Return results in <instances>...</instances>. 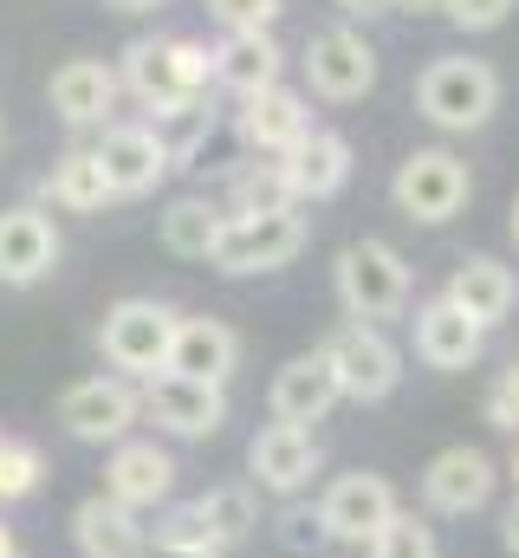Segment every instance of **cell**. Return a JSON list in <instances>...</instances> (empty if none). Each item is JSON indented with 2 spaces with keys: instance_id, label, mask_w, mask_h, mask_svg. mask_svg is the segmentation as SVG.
I'll return each instance as SVG.
<instances>
[{
  "instance_id": "7bdbcfd3",
  "label": "cell",
  "mask_w": 519,
  "mask_h": 558,
  "mask_svg": "<svg viewBox=\"0 0 519 558\" xmlns=\"http://www.w3.org/2000/svg\"><path fill=\"white\" fill-rule=\"evenodd\" d=\"M514 241H519V202H514Z\"/></svg>"
},
{
  "instance_id": "bcb514c9",
  "label": "cell",
  "mask_w": 519,
  "mask_h": 558,
  "mask_svg": "<svg viewBox=\"0 0 519 558\" xmlns=\"http://www.w3.org/2000/svg\"><path fill=\"white\" fill-rule=\"evenodd\" d=\"M0 441H7V435H0Z\"/></svg>"
},
{
  "instance_id": "8fae6325",
  "label": "cell",
  "mask_w": 519,
  "mask_h": 558,
  "mask_svg": "<svg viewBox=\"0 0 519 558\" xmlns=\"http://www.w3.org/2000/svg\"><path fill=\"white\" fill-rule=\"evenodd\" d=\"M59 267V228L46 208H0V286H39Z\"/></svg>"
},
{
  "instance_id": "d590c367",
  "label": "cell",
  "mask_w": 519,
  "mask_h": 558,
  "mask_svg": "<svg viewBox=\"0 0 519 558\" xmlns=\"http://www.w3.org/2000/svg\"><path fill=\"white\" fill-rule=\"evenodd\" d=\"M514 7H519V0H448V20H455V26H468V33H487V26H500Z\"/></svg>"
},
{
  "instance_id": "484cf974",
  "label": "cell",
  "mask_w": 519,
  "mask_h": 558,
  "mask_svg": "<svg viewBox=\"0 0 519 558\" xmlns=\"http://www.w3.org/2000/svg\"><path fill=\"white\" fill-rule=\"evenodd\" d=\"M39 189H46V202H52V208H65V215H98L105 202H118V195H111V182H105L98 149H65Z\"/></svg>"
},
{
  "instance_id": "83f0119b",
  "label": "cell",
  "mask_w": 519,
  "mask_h": 558,
  "mask_svg": "<svg viewBox=\"0 0 519 558\" xmlns=\"http://www.w3.org/2000/svg\"><path fill=\"white\" fill-rule=\"evenodd\" d=\"M221 215H279V208H299L292 202V182H286V162H241L228 175V195L215 202Z\"/></svg>"
},
{
  "instance_id": "74e56055",
  "label": "cell",
  "mask_w": 519,
  "mask_h": 558,
  "mask_svg": "<svg viewBox=\"0 0 519 558\" xmlns=\"http://www.w3.org/2000/svg\"><path fill=\"white\" fill-rule=\"evenodd\" d=\"M111 13H156V7H169V0H105Z\"/></svg>"
},
{
  "instance_id": "7c38bea8",
  "label": "cell",
  "mask_w": 519,
  "mask_h": 558,
  "mask_svg": "<svg viewBox=\"0 0 519 558\" xmlns=\"http://www.w3.org/2000/svg\"><path fill=\"white\" fill-rule=\"evenodd\" d=\"M98 149V162H105V182H111V195H149L176 162H169V149L156 137V124H105V137L92 143Z\"/></svg>"
},
{
  "instance_id": "cb8c5ba5",
  "label": "cell",
  "mask_w": 519,
  "mask_h": 558,
  "mask_svg": "<svg viewBox=\"0 0 519 558\" xmlns=\"http://www.w3.org/2000/svg\"><path fill=\"white\" fill-rule=\"evenodd\" d=\"M279 162H286L292 202H325V195H338L351 182V143L338 137V131H312V137L299 143L292 156H279Z\"/></svg>"
},
{
  "instance_id": "f6af8a7d",
  "label": "cell",
  "mask_w": 519,
  "mask_h": 558,
  "mask_svg": "<svg viewBox=\"0 0 519 558\" xmlns=\"http://www.w3.org/2000/svg\"><path fill=\"white\" fill-rule=\"evenodd\" d=\"M0 149H7V124H0Z\"/></svg>"
},
{
  "instance_id": "f546056e",
  "label": "cell",
  "mask_w": 519,
  "mask_h": 558,
  "mask_svg": "<svg viewBox=\"0 0 519 558\" xmlns=\"http://www.w3.org/2000/svg\"><path fill=\"white\" fill-rule=\"evenodd\" d=\"M202 520H208V533H215V546H234V539H248L260 520H254V494L248 487H215L208 500H202Z\"/></svg>"
},
{
  "instance_id": "44dd1931",
  "label": "cell",
  "mask_w": 519,
  "mask_h": 558,
  "mask_svg": "<svg viewBox=\"0 0 519 558\" xmlns=\"http://www.w3.org/2000/svg\"><path fill=\"white\" fill-rule=\"evenodd\" d=\"M234 364H241V338H234V325H221V318H182V325H176V351H169V371H176V377L228 384Z\"/></svg>"
},
{
  "instance_id": "603a6c76",
  "label": "cell",
  "mask_w": 519,
  "mask_h": 558,
  "mask_svg": "<svg viewBox=\"0 0 519 558\" xmlns=\"http://www.w3.org/2000/svg\"><path fill=\"white\" fill-rule=\"evenodd\" d=\"M169 481H176V461L156 448V441H118V454H111V468H105V494L118 500V507H156L162 494H169Z\"/></svg>"
},
{
  "instance_id": "6da1fadb",
  "label": "cell",
  "mask_w": 519,
  "mask_h": 558,
  "mask_svg": "<svg viewBox=\"0 0 519 558\" xmlns=\"http://www.w3.org/2000/svg\"><path fill=\"white\" fill-rule=\"evenodd\" d=\"M215 78V52L189 33H149V39H130L124 59H118V85L143 111H176L189 98H202Z\"/></svg>"
},
{
  "instance_id": "30bf717a",
  "label": "cell",
  "mask_w": 519,
  "mask_h": 558,
  "mask_svg": "<svg viewBox=\"0 0 519 558\" xmlns=\"http://www.w3.org/2000/svg\"><path fill=\"white\" fill-rule=\"evenodd\" d=\"M136 416H143V397L130 390V377H85L59 397V422L79 441H124Z\"/></svg>"
},
{
  "instance_id": "7402d4cb",
  "label": "cell",
  "mask_w": 519,
  "mask_h": 558,
  "mask_svg": "<svg viewBox=\"0 0 519 558\" xmlns=\"http://www.w3.org/2000/svg\"><path fill=\"white\" fill-rule=\"evenodd\" d=\"M448 299H455L481 331H494V325L519 305V279H514V267H500L494 254H468V260L455 267V279H448Z\"/></svg>"
},
{
  "instance_id": "4fadbf2b",
  "label": "cell",
  "mask_w": 519,
  "mask_h": 558,
  "mask_svg": "<svg viewBox=\"0 0 519 558\" xmlns=\"http://www.w3.org/2000/svg\"><path fill=\"white\" fill-rule=\"evenodd\" d=\"M234 131L248 137V149L260 156H292L299 143L312 137L318 124H312V98H299V92H286V85H273V92H260V98H241V111H234Z\"/></svg>"
},
{
  "instance_id": "52a82bcc",
  "label": "cell",
  "mask_w": 519,
  "mask_h": 558,
  "mask_svg": "<svg viewBox=\"0 0 519 558\" xmlns=\"http://www.w3.org/2000/svg\"><path fill=\"white\" fill-rule=\"evenodd\" d=\"M299 247H305V215L299 208H279V215H228L208 260L221 274H273Z\"/></svg>"
},
{
  "instance_id": "d4e9b609",
  "label": "cell",
  "mask_w": 519,
  "mask_h": 558,
  "mask_svg": "<svg viewBox=\"0 0 519 558\" xmlns=\"http://www.w3.org/2000/svg\"><path fill=\"white\" fill-rule=\"evenodd\" d=\"M72 533H79V553L85 558H143V526L130 520V507H118L111 494L85 500L72 513Z\"/></svg>"
},
{
  "instance_id": "ffe728a7",
  "label": "cell",
  "mask_w": 519,
  "mask_h": 558,
  "mask_svg": "<svg viewBox=\"0 0 519 558\" xmlns=\"http://www.w3.org/2000/svg\"><path fill=\"white\" fill-rule=\"evenodd\" d=\"M279 72H286V46H279L273 33H228V39L215 46V85L234 92V98L273 92Z\"/></svg>"
},
{
  "instance_id": "f35d334b",
  "label": "cell",
  "mask_w": 519,
  "mask_h": 558,
  "mask_svg": "<svg viewBox=\"0 0 519 558\" xmlns=\"http://www.w3.org/2000/svg\"><path fill=\"white\" fill-rule=\"evenodd\" d=\"M500 539H507V553L519 558V500H514V507H507V533H500Z\"/></svg>"
},
{
  "instance_id": "1f68e13d",
  "label": "cell",
  "mask_w": 519,
  "mask_h": 558,
  "mask_svg": "<svg viewBox=\"0 0 519 558\" xmlns=\"http://www.w3.org/2000/svg\"><path fill=\"white\" fill-rule=\"evenodd\" d=\"M202 7L221 33H273V20L286 13V0H202Z\"/></svg>"
},
{
  "instance_id": "7a4b0ae2",
  "label": "cell",
  "mask_w": 519,
  "mask_h": 558,
  "mask_svg": "<svg viewBox=\"0 0 519 558\" xmlns=\"http://www.w3.org/2000/svg\"><path fill=\"white\" fill-rule=\"evenodd\" d=\"M415 111H422L435 131H481V124L500 111V72H494L487 59L442 52V59L422 65V78H415Z\"/></svg>"
},
{
  "instance_id": "d6a6232c",
  "label": "cell",
  "mask_w": 519,
  "mask_h": 558,
  "mask_svg": "<svg viewBox=\"0 0 519 558\" xmlns=\"http://www.w3.org/2000/svg\"><path fill=\"white\" fill-rule=\"evenodd\" d=\"M39 474H46V461L33 441H0V500H26L39 487Z\"/></svg>"
},
{
  "instance_id": "ac0fdd59",
  "label": "cell",
  "mask_w": 519,
  "mask_h": 558,
  "mask_svg": "<svg viewBox=\"0 0 519 558\" xmlns=\"http://www.w3.org/2000/svg\"><path fill=\"white\" fill-rule=\"evenodd\" d=\"M248 468L266 494H299L312 474H318V441L312 428H286V422H266L248 448Z\"/></svg>"
},
{
  "instance_id": "3957f363",
  "label": "cell",
  "mask_w": 519,
  "mask_h": 558,
  "mask_svg": "<svg viewBox=\"0 0 519 558\" xmlns=\"http://www.w3.org/2000/svg\"><path fill=\"white\" fill-rule=\"evenodd\" d=\"M176 325L182 312H169L162 299H118L98 325V351L118 377H162L169 371V351H176Z\"/></svg>"
},
{
  "instance_id": "4dcf8cb0",
  "label": "cell",
  "mask_w": 519,
  "mask_h": 558,
  "mask_svg": "<svg viewBox=\"0 0 519 558\" xmlns=\"http://www.w3.org/2000/svg\"><path fill=\"white\" fill-rule=\"evenodd\" d=\"M156 553H221L215 533H208V520H202V500H195V507H176V513L156 526Z\"/></svg>"
},
{
  "instance_id": "f1b7e54d",
  "label": "cell",
  "mask_w": 519,
  "mask_h": 558,
  "mask_svg": "<svg viewBox=\"0 0 519 558\" xmlns=\"http://www.w3.org/2000/svg\"><path fill=\"white\" fill-rule=\"evenodd\" d=\"M149 124H156V137H162V149H169V162L189 169V162L202 156V143L215 137V105H208V92H202V98H189V105L149 118Z\"/></svg>"
},
{
  "instance_id": "277c9868",
  "label": "cell",
  "mask_w": 519,
  "mask_h": 558,
  "mask_svg": "<svg viewBox=\"0 0 519 558\" xmlns=\"http://www.w3.org/2000/svg\"><path fill=\"white\" fill-rule=\"evenodd\" d=\"M338 305L358 318V325H384L402 318L409 305V267L389 241H358L338 254Z\"/></svg>"
},
{
  "instance_id": "5b68a950",
  "label": "cell",
  "mask_w": 519,
  "mask_h": 558,
  "mask_svg": "<svg viewBox=\"0 0 519 558\" xmlns=\"http://www.w3.org/2000/svg\"><path fill=\"white\" fill-rule=\"evenodd\" d=\"M305 85L325 98V105H358L371 85H377V46L351 26V20H338V26H318L312 39H305Z\"/></svg>"
},
{
  "instance_id": "5bb4252c",
  "label": "cell",
  "mask_w": 519,
  "mask_h": 558,
  "mask_svg": "<svg viewBox=\"0 0 519 558\" xmlns=\"http://www.w3.org/2000/svg\"><path fill=\"white\" fill-rule=\"evenodd\" d=\"M143 410L156 416V428L195 441V435H215V428L228 422V397H221V384H195V377L162 371V377L143 384Z\"/></svg>"
},
{
  "instance_id": "d6986e66",
  "label": "cell",
  "mask_w": 519,
  "mask_h": 558,
  "mask_svg": "<svg viewBox=\"0 0 519 558\" xmlns=\"http://www.w3.org/2000/svg\"><path fill=\"white\" fill-rule=\"evenodd\" d=\"M345 390H338V377H331V364H325V351H305V357H292L279 377H273V422H286V428H305V422H318L331 403H338Z\"/></svg>"
},
{
  "instance_id": "e575fe53",
  "label": "cell",
  "mask_w": 519,
  "mask_h": 558,
  "mask_svg": "<svg viewBox=\"0 0 519 558\" xmlns=\"http://www.w3.org/2000/svg\"><path fill=\"white\" fill-rule=\"evenodd\" d=\"M487 422L494 428H519V357L494 377V390H487Z\"/></svg>"
},
{
  "instance_id": "8d00e7d4",
  "label": "cell",
  "mask_w": 519,
  "mask_h": 558,
  "mask_svg": "<svg viewBox=\"0 0 519 558\" xmlns=\"http://www.w3.org/2000/svg\"><path fill=\"white\" fill-rule=\"evenodd\" d=\"M345 20H384V13H402V0H331Z\"/></svg>"
},
{
  "instance_id": "4316f807",
  "label": "cell",
  "mask_w": 519,
  "mask_h": 558,
  "mask_svg": "<svg viewBox=\"0 0 519 558\" xmlns=\"http://www.w3.org/2000/svg\"><path fill=\"white\" fill-rule=\"evenodd\" d=\"M221 221H228V215H221L208 195H182V202L162 208L156 228H162V247H169V254H182V260H208L215 241H221Z\"/></svg>"
},
{
  "instance_id": "b9f144b4",
  "label": "cell",
  "mask_w": 519,
  "mask_h": 558,
  "mask_svg": "<svg viewBox=\"0 0 519 558\" xmlns=\"http://www.w3.org/2000/svg\"><path fill=\"white\" fill-rule=\"evenodd\" d=\"M162 558H221V553H162Z\"/></svg>"
},
{
  "instance_id": "ee69618b",
  "label": "cell",
  "mask_w": 519,
  "mask_h": 558,
  "mask_svg": "<svg viewBox=\"0 0 519 558\" xmlns=\"http://www.w3.org/2000/svg\"><path fill=\"white\" fill-rule=\"evenodd\" d=\"M514 481H519V448H514Z\"/></svg>"
},
{
  "instance_id": "e0dca14e",
  "label": "cell",
  "mask_w": 519,
  "mask_h": 558,
  "mask_svg": "<svg viewBox=\"0 0 519 558\" xmlns=\"http://www.w3.org/2000/svg\"><path fill=\"white\" fill-rule=\"evenodd\" d=\"M494 481L500 474H494V461L481 448H442L429 461V474H422V500L435 513H474V507H487Z\"/></svg>"
},
{
  "instance_id": "836d02e7",
  "label": "cell",
  "mask_w": 519,
  "mask_h": 558,
  "mask_svg": "<svg viewBox=\"0 0 519 558\" xmlns=\"http://www.w3.org/2000/svg\"><path fill=\"white\" fill-rule=\"evenodd\" d=\"M371 558H435V539H429V526L422 520H389L384 533L371 539Z\"/></svg>"
},
{
  "instance_id": "2e32d148",
  "label": "cell",
  "mask_w": 519,
  "mask_h": 558,
  "mask_svg": "<svg viewBox=\"0 0 519 558\" xmlns=\"http://www.w3.org/2000/svg\"><path fill=\"white\" fill-rule=\"evenodd\" d=\"M481 344H487V331H481L448 292L415 312V357H422L429 371H468V364L481 357Z\"/></svg>"
},
{
  "instance_id": "9c48e42d",
  "label": "cell",
  "mask_w": 519,
  "mask_h": 558,
  "mask_svg": "<svg viewBox=\"0 0 519 558\" xmlns=\"http://www.w3.org/2000/svg\"><path fill=\"white\" fill-rule=\"evenodd\" d=\"M389 520H396V487H389L384 474L358 468V474H338V481L325 487L318 526H325L331 539H345V546H371Z\"/></svg>"
},
{
  "instance_id": "ba28073f",
  "label": "cell",
  "mask_w": 519,
  "mask_h": 558,
  "mask_svg": "<svg viewBox=\"0 0 519 558\" xmlns=\"http://www.w3.org/2000/svg\"><path fill=\"white\" fill-rule=\"evenodd\" d=\"M325 364H331V377L351 403H384L396 390V377H402V357L384 338V325H358V318L325 338Z\"/></svg>"
},
{
  "instance_id": "8992f818",
  "label": "cell",
  "mask_w": 519,
  "mask_h": 558,
  "mask_svg": "<svg viewBox=\"0 0 519 558\" xmlns=\"http://www.w3.org/2000/svg\"><path fill=\"white\" fill-rule=\"evenodd\" d=\"M389 195H396V208H402L409 221L442 228V221H455V215L468 208L474 182H468V162H461L455 149H415V156H402Z\"/></svg>"
},
{
  "instance_id": "9a60e30c",
  "label": "cell",
  "mask_w": 519,
  "mask_h": 558,
  "mask_svg": "<svg viewBox=\"0 0 519 558\" xmlns=\"http://www.w3.org/2000/svg\"><path fill=\"white\" fill-rule=\"evenodd\" d=\"M118 65H105V59H65L59 72H52V85H46V98H52V111L72 124V131H92V124H105L111 111H118Z\"/></svg>"
},
{
  "instance_id": "60d3db41",
  "label": "cell",
  "mask_w": 519,
  "mask_h": 558,
  "mask_svg": "<svg viewBox=\"0 0 519 558\" xmlns=\"http://www.w3.org/2000/svg\"><path fill=\"white\" fill-rule=\"evenodd\" d=\"M0 558H13V533L7 526H0Z\"/></svg>"
},
{
  "instance_id": "ab89813d",
  "label": "cell",
  "mask_w": 519,
  "mask_h": 558,
  "mask_svg": "<svg viewBox=\"0 0 519 558\" xmlns=\"http://www.w3.org/2000/svg\"><path fill=\"white\" fill-rule=\"evenodd\" d=\"M409 13H448V0H402Z\"/></svg>"
}]
</instances>
